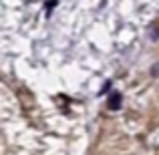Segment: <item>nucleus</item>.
<instances>
[{"mask_svg": "<svg viewBox=\"0 0 159 155\" xmlns=\"http://www.w3.org/2000/svg\"><path fill=\"white\" fill-rule=\"evenodd\" d=\"M109 87H111V83H105V87L101 89V95H103V93H107V91H109Z\"/></svg>", "mask_w": 159, "mask_h": 155, "instance_id": "4", "label": "nucleus"}, {"mask_svg": "<svg viewBox=\"0 0 159 155\" xmlns=\"http://www.w3.org/2000/svg\"><path fill=\"white\" fill-rule=\"evenodd\" d=\"M121 101H123V95H121L119 91H113L111 97H109V109H111V111H119Z\"/></svg>", "mask_w": 159, "mask_h": 155, "instance_id": "1", "label": "nucleus"}, {"mask_svg": "<svg viewBox=\"0 0 159 155\" xmlns=\"http://www.w3.org/2000/svg\"><path fill=\"white\" fill-rule=\"evenodd\" d=\"M151 40H159V30L157 28H151Z\"/></svg>", "mask_w": 159, "mask_h": 155, "instance_id": "3", "label": "nucleus"}, {"mask_svg": "<svg viewBox=\"0 0 159 155\" xmlns=\"http://www.w3.org/2000/svg\"><path fill=\"white\" fill-rule=\"evenodd\" d=\"M149 71H151V77H159V62H155Z\"/></svg>", "mask_w": 159, "mask_h": 155, "instance_id": "2", "label": "nucleus"}]
</instances>
